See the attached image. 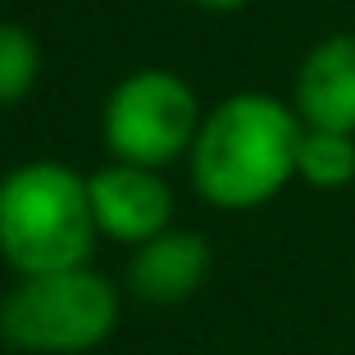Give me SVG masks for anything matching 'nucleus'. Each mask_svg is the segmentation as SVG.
Segmentation results:
<instances>
[{
    "mask_svg": "<svg viewBox=\"0 0 355 355\" xmlns=\"http://www.w3.org/2000/svg\"><path fill=\"white\" fill-rule=\"evenodd\" d=\"M305 123L292 101L273 92H232L214 101L191 141V187L228 214L269 205L296 182V150Z\"/></svg>",
    "mask_w": 355,
    "mask_h": 355,
    "instance_id": "nucleus-1",
    "label": "nucleus"
},
{
    "mask_svg": "<svg viewBox=\"0 0 355 355\" xmlns=\"http://www.w3.org/2000/svg\"><path fill=\"white\" fill-rule=\"evenodd\" d=\"M96 214L87 178L64 159H28L0 178V260L19 278L92 264Z\"/></svg>",
    "mask_w": 355,
    "mask_h": 355,
    "instance_id": "nucleus-2",
    "label": "nucleus"
},
{
    "mask_svg": "<svg viewBox=\"0 0 355 355\" xmlns=\"http://www.w3.org/2000/svg\"><path fill=\"white\" fill-rule=\"evenodd\" d=\"M119 328V287L92 264L28 273L0 296V337L23 355H87Z\"/></svg>",
    "mask_w": 355,
    "mask_h": 355,
    "instance_id": "nucleus-3",
    "label": "nucleus"
},
{
    "mask_svg": "<svg viewBox=\"0 0 355 355\" xmlns=\"http://www.w3.org/2000/svg\"><path fill=\"white\" fill-rule=\"evenodd\" d=\"M205 105L196 87L173 69H132L110 87L101 105V141L110 159L141 168H168L191 155Z\"/></svg>",
    "mask_w": 355,
    "mask_h": 355,
    "instance_id": "nucleus-4",
    "label": "nucleus"
},
{
    "mask_svg": "<svg viewBox=\"0 0 355 355\" xmlns=\"http://www.w3.org/2000/svg\"><path fill=\"white\" fill-rule=\"evenodd\" d=\"M87 191H92L96 232L110 241L141 246L173 228V187L159 168L110 159L96 173H87Z\"/></svg>",
    "mask_w": 355,
    "mask_h": 355,
    "instance_id": "nucleus-5",
    "label": "nucleus"
},
{
    "mask_svg": "<svg viewBox=\"0 0 355 355\" xmlns=\"http://www.w3.org/2000/svg\"><path fill=\"white\" fill-rule=\"evenodd\" d=\"M292 105L305 128L355 137V32H328L305 51L292 83Z\"/></svg>",
    "mask_w": 355,
    "mask_h": 355,
    "instance_id": "nucleus-6",
    "label": "nucleus"
},
{
    "mask_svg": "<svg viewBox=\"0 0 355 355\" xmlns=\"http://www.w3.org/2000/svg\"><path fill=\"white\" fill-rule=\"evenodd\" d=\"M209 241L191 228H168L159 237L132 246L128 260V287L146 305H182L205 287L209 278Z\"/></svg>",
    "mask_w": 355,
    "mask_h": 355,
    "instance_id": "nucleus-7",
    "label": "nucleus"
},
{
    "mask_svg": "<svg viewBox=\"0 0 355 355\" xmlns=\"http://www.w3.org/2000/svg\"><path fill=\"white\" fill-rule=\"evenodd\" d=\"M296 178L314 191H342L355 182V137L328 132V128H305L301 150H296Z\"/></svg>",
    "mask_w": 355,
    "mask_h": 355,
    "instance_id": "nucleus-8",
    "label": "nucleus"
},
{
    "mask_svg": "<svg viewBox=\"0 0 355 355\" xmlns=\"http://www.w3.org/2000/svg\"><path fill=\"white\" fill-rule=\"evenodd\" d=\"M42 83V42L23 23L0 19V110L28 101Z\"/></svg>",
    "mask_w": 355,
    "mask_h": 355,
    "instance_id": "nucleus-9",
    "label": "nucleus"
},
{
    "mask_svg": "<svg viewBox=\"0 0 355 355\" xmlns=\"http://www.w3.org/2000/svg\"><path fill=\"white\" fill-rule=\"evenodd\" d=\"M187 5L209 10V14H237V10H246V5H255V0H187Z\"/></svg>",
    "mask_w": 355,
    "mask_h": 355,
    "instance_id": "nucleus-10",
    "label": "nucleus"
}]
</instances>
